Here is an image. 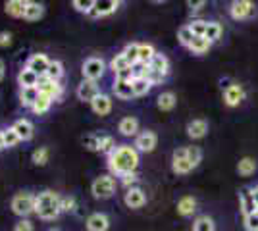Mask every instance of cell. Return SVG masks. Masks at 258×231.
<instances>
[{
	"label": "cell",
	"instance_id": "4dcf8cb0",
	"mask_svg": "<svg viewBox=\"0 0 258 231\" xmlns=\"http://www.w3.org/2000/svg\"><path fill=\"white\" fill-rule=\"evenodd\" d=\"M52 102L54 100L50 99V97H46V95H39V99H37V102L33 104V108L31 110L37 114V116H43V114H46V112L50 110V106H52Z\"/></svg>",
	"mask_w": 258,
	"mask_h": 231
},
{
	"label": "cell",
	"instance_id": "d4e9b609",
	"mask_svg": "<svg viewBox=\"0 0 258 231\" xmlns=\"http://www.w3.org/2000/svg\"><path fill=\"white\" fill-rule=\"evenodd\" d=\"M149 66L156 71V73H160V75H168V71H170V62H168V58L162 54V52H156V56L152 58V62Z\"/></svg>",
	"mask_w": 258,
	"mask_h": 231
},
{
	"label": "cell",
	"instance_id": "6da1fadb",
	"mask_svg": "<svg viewBox=\"0 0 258 231\" xmlns=\"http://www.w3.org/2000/svg\"><path fill=\"white\" fill-rule=\"evenodd\" d=\"M139 166V150L129 144H119L108 154V170L114 176H125L135 172Z\"/></svg>",
	"mask_w": 258,
	"mask_h": 231
},
{
	"label": "cell",
	"instance_id": "836d02e7",
	"mask_svg": "<svg viewBox=\"0 0 258 231\" xmlns=\"http://www.w3.org/2000/svg\"><path fill=\"white\" fill-rule=\"evenodd\" d=\"M121 54L125 56V60L129 62V66L139 64V44H137V43L127 44V46L123 48V52H121Z\"/></svg>",
	"mask_w": 258,
	"mask_h": 231
},
{
	"label": "cell",
	"instance_id": "9a60e30c",
	"mask_svg": "<svg viewBox=\"0 0 258 231\" xmlns=\"http://www.w3.org/2000/svg\"><path fill=\"white\" fill-rule=\"evenodd\" d=\"M239 202H241V212L243 216L247 218L250 214H254L258 210L256 202H254V197H252V189H243L239 193Z\"/></svg>",
	"mask_w": 258,
	"mask_h": 231
},
{
	"label": "cell",
	"instance_id": "f6af8a7d",
	"mask_svg": "<svg viewBox=\"0 0 258 231\" xmlns=\"http://www.w3.org/2000/svg\"><path fill=\"white\" fill-rule=\"evenodd\" d=\"M189 27H191V31L195 33V37H205L208 22H205V20H193V22L189 23Z\"/></svg>",
	"mask_w": 258,
	"mask_h": 231
},
{
	"label": "cell",
	"instance_id": "816d5d0a",
	"mask_svg": "<svg viewBox=\"0 0 258 231\" xmlns=\"http://www.w3.org/2000/svg\"><path fill=\"white\" fill-rule=\"evenodd\" d=\"M10 44H12V33L2 31L0 33V46H10Z\"/></svg>",
	"mask_w": 258,
	"mask_h": 231
},
{
	"label": "cell",
	"instance_id": "b9f144b4",
	"mask_svg": "<svg viewBox=\"0 0 258 231\" xmlns=\"http://www.w3.org/2000/svg\"><path fill=\"white\" fill-rule=\"evenodd\" d=\"M95 2H97V0H74L72 6H74L77 12L89 14V16H91V12H93V8H95Z\"/></svg>",
	"mask_w": 258,
	"mask_h": 231
},
{
	"label": "cell",
	"instance_id": "5b68a950",
	"mask_svg": "<svg viewBox=\"0 0 258 231\" xmlns=\"http://www.w3.org/2000/svg\"><path fill=\"white\" fill-rule=\"evenodd\" d=\"M104 69H106L104 60H102V58H97V56L87 58L85 62H83V67H81L83 77L89 79V81H98L100 77L104 75Z\"/></svg>",
	"mask_w": 258,
	"mask_h": 231
},
{
	"label": "cell",
	"instance_id": "4fadbf2b",
	"mask_svg": "<svg viewBox=\"0 0 258 231\" xmlns=\"http://www.w3.org/2000/svg\"><path fill=\"white\" fill-rule=\"evenodd\" d=\"M85 225H87V231H108L110 229V220H108L106 214L95 212V214H91L87 218Z\"/></svg>",
	"mask_w": 258,
	"mask_h": 231
},
{
	"label": "cell",
	"instance_id": "ba28073f",
	"mask_svg": "<svg viewBox=\"0 0 258 231\" xmlns=\"http://www.w3.org/2000/svg\"><path fill=\"white\" fill-rule=\"evenodd\" d=\"M37 87H39V91H41L43 95L50 97L52 100H58L60 97H62V93H64V89H62V85H60L58 81H50V79H48L46 75L39 77V83H37Z\"/></svg>",
	"mask_w": 258,
	"mask_h": 231
},
{
	"label": "cell",
	"instance_id": "9c48e42d",
	"mask_svg": "<svg viewBox=\"0 0 258 231\" xmlns=\"http://www.w3.org/2000/svg\"><path fill=\"white\" fill-rule=\"evenodd\" d=\"M156 144H158V137H156V133L154 131H143L135 137V144H133V146H135L139 152H152V150L156 148Z\"/></svg>",
	"mask_w": 258,
	"mask_h": 231
},
{
	"label": "cell",
	"instance_id": "d6986e66",
	"mask_svg": "<svg viewBox=\"0 0 258 231\" xmlns=\"http://www.w3.org/2000/svg\"><path fill=\"white\" fill-rule=\"evenodd\" d=\"M12 127H14V131L18 133L20 141H31L33 139V131H35V129H33V123L29 120H23L22 118V120L16 121Z\"/></svg>",
	"mask_w": 258,
	"mask_h": 231
},
{
	"label": "cell",
	"instance_id": "1f68e13d",
	"mask_svg": "<svg viewBox=\"0 0 258 231\" xmlns=\"http://www.w3.org/2000/svg\"><path fill=\"white\" fill-rule=\"evenodd\" d=\"M195 210H197V200L193 197H181L177 202V212L181 216H191Z\"/></svg>",
	"mask_w": 258,
	"mask_h": 231
},
{
	"label": "cell",
	"instance_id": "7a4b0ae2",
	"mask_svg": "<svg viewBox=\"0 0 258 231\" xmlns=\"http://www.w3.org/2000/svg\"><path fill=\"white\" fill-rule=\"evenodd\" d=\"M60 195L54 191H43L37 195V204H35V214L41 220H56L62 208H60Z\"/></svg>",
	"mask_w": 258,
	"mask_h": 231
},
{
	"label": "cell",
	"instance_id": "db71d44e",
	"mask_svg": "<svg viewBox=\"0 0 258 231\" xmlns=\"http://www.w3.org/2000/svg\"><path fill=\"white\" fill-rule=\"evenodd\" d=\"M4 75H6V64H4V60L0 58V81L4 79Z\"/></svg>",
	"mask_w": 258,
	"mask_h": 231
},
{
	"label": "cell",
	"instance_id": "f546056e",
	"mask_svg": "<svg viewBox=\"0 0 258 231\" xmlns=\"http://www.w3.org/2000/svg\"><path fill=\"white\" fill-rule=\"evenodd\" d=\"M254 170H256V160H254V158H250V156L241 158V160H239V164H237V172L245 177L252 176V174H254Z\"/></svg>",
	"mask_w": 258,
	"mask_h": 231
},
{
	"label": "cell",
	"instance_id": "4316f807",
	"mask_svg": "<svg viewBox=\"0 0 258 231\" xmlns=\"http://www.w3.org/2000/svg\"><path fill=\"white\" fill-rule=\"evenodd\" d=\"M4 10L12 18H23V14H25V0H8Z\"/></svg>",
	"mask_w": 258,
	"mask_h": 231
},
{
	"label": "cell",
	"instance_id": "8fae6325",
	"mask_svg": "<svg viewBox=\"0 0 258 231\" xmlns=\"http://www.w3.org/2000/svg\"><path fill=\"white\" fill-rule=\"evenodd\" d=\"M123 202L127 204V208H143L145 206V202H147V197H145V193H143V189L139 187H129L127 193H125V197H123Z\"/></svg>",
	"mask_w": 258,
	"mask_h": 231
},
{
	"label": "cell",
	"instance_id": "484cf974",
	"mask_svg": "<svg viewBox=\"0 0 258 231\" xmlns=\"http://www.w3.org/2000/svg\"><path fill=\"white\" fill-rule=\"evenodd\" d=\"M131 87H133V95H135V97H145V95H149V91L152 89V85H151V81L145 79V77H135V79L131 81Z\"/></svg>",
	"mask_w": 258,
	"mask_h": 231
},
{
	"label": "cell",
	"instance_id": "8d00e7d4",
	"mask_svg": "<svg viewBox=\"0 0 258 231\" xmlns=\"http://www.w3.org/2000/svg\"><path fill=\"white\" fill-rule=\"evenodd\" d=\"M127 67H131V66H129V62L125 60V56L121 54V52L114 56L112 62H110V69H112L114 73H119V71H123V69H127Z\"/></svg>",
	"mask_w": 258,
	"mask_h": 231
},
{
	"label": "cell",
	"instance_id": "277c9868",
	"mask_svg": "<svg viewBox=\"0 0 258 231\" xmlns=\"http://www.w3.org/2000/svg\"><path fill=\"white\" fill-rule=\"evenodd\" d=\"M91 193L95 198H110L116 193V179L112 176H100L93 181Z\"/></svg>",
	"mask_w": 258,
	"mask_h": 231
},
{
	"label": "cell",
	"instance_id": "f1b7e54d",
	"mask_svg": "<svg viewBox=\"0 0 258 231\" xmlns=\"http://www.w3.org/2000/svg\"><path fill=\"white\" fill-rule=\"evenodd\" d=\"M210 46H212V43H210L208 39H205V37H195L193 43L189 44V50H191L193 54L201 56V54H205V52H208Z\"/></svg>",
	"mask_w": 258,
	"mask_h": 231
},
{
	"label": "cell",
	"instance_id": "6f0895ef",
	"mask_svg": "<svg viewBox=\"0 0 258 231\" xmlns=\"http://www.w3.org/2000/svg\"><path fill=\"white\" fill-rule=\"evenodd\" d=\"M46 231H60L58 227H50V229H46Z\"/></svg>",
	"mask_w": 258,
	"mask_h": 231
},
{
	"label": "cell",
	"instance_id": "60d3db41",
	"mask_svg": "<svg viewBox=\"0 0 258 231\" xmlns=\"http://www.w3.org/2000/svg\"><path fill=\"white\" fill-rule=\"evenodd\" d=\"M83 144H85L87 150L98 152V148H100V135H97V133L87 135V137H83Z\"/></svg>",
	"mask_w": 258,
	"mask_h": 231
},
{
	"label": "cell",
	"instance_id": "ac0fdd59",
	"mask_svg": "<svg viewBox=\"0 0 258 231\" xmlns=\"http://www.w3.org/2000/svg\"><path fill=\"white\" fill-rule=\"evenodd\" d=\"M44 14V6L39 4V2H33V0H27L25 2V14H23V20L27 22H37L41 20Z\"/></svg>",
	"mask_w": 258,
	"mask_h": 231
},
{
	"label": "cell",
	"instance_id": "d6a6232c",
	"mask_svg": "<svg viewBox=\"0 0 258 231\" xmlns=\"http://www.w3.org/2000/svg\"><path fill=\"white\" fill-rule=\"evenodd\" d=\"M154 56H156V50H154V46H152V44H149V43L139 44V62L141 64L149 66Z\"/></svg>",
	"mask_w": 258,
	"mask_h": 231
},
{
	"label": "cell",
	"instance_id": "7bdbcfd3",
	"mask_svg": "<svg viewBox=\"0 0 258 231\" xmlns=\"http://www.w3.org/2000/svg\"><path fill=\"white\" fill-rule=\"evenodd\" d=\"M187 160L193 164V168H197L203 160V150L199 146H187Z\"/></svg>",
	"mask_w": 258,
	"mask_h": 231
},
{
	"label": "cell",
	"instance_id": "ab89813d",
	"mask_svg": "<svg viewBox=\"0 0 258 231\" xmlns=\"http://www.w3.org/2000/svg\"><path fill=\"white\" fill-rule=\"evenodd\" d=\"M48 156H50L48 148H46V146H39V148L33 152V164H35V166H44L46 162H48Z\"/></svg>",
	"mask_w": 258,
	"mask_h": 231
},
{
	"label": "cell",
	"instance_id": "f35d334b",
	"mask_svg": "<svg viewBox=\"0 0 258 231\" xmlns=\"http://www.w3.org/2000/svg\"><path fill=\"white\" fill-rule=\"evenodd\" d=\"M177 39H179V43H181L183 46L189 48V44L193 43V39H195V33L191 31L189 25H183V27H179V31H177Z\"/></svg>",
	"mask_w": 258,
	"mask_h": 231
},
{
	"label": "cell",
	"instance_id": "681fc988",
	"mask_svg": "<svg viewBox=\"0 0 258 231\" xmlns=\"http://www.w3.org/2000/svg\"><path fill=\"white\" fill-rule=\"evenodd\" d=\"M14 231H35V225L27 218H22V220L14 225Z\"/></svg>",
	"mask_w": 258,
	"mask_h": 231
},
{
	"label": "cell",
	"instance_id": "7c38bea8",
	"mask_svg": "<svg viewBox=\"0 0 258 231\" xmlns=\"http://www.w3.org/2000/svg\"><path fill=\"white\" fill-rule=\"evenodd\" d=\"M118 0H97L95 2V8L91 12V16L93 18H104V16H110V14H114V12L119 8Z\"/></svg>",
	"mask_w": 258,
	"mask_h": 231
},
{
	"label": "cell",
	"instance_id": "e0dca14e",
	"mask_svg": "<svg viewBox=\"0 0 258 231\" xmlns=\"http://www.w3.org/2000/svg\"><path fill=\"white\" fill-rule=\"evenodd\" d=\"M91 108L93 112L97 114V116H108L110 112H112V99L108 97V95H98L97 99L91 102Z\"/></svg>",
	"mask_w": 258,
	"mask_h": 231
},
{
	"label": "cell",
	"instance_id": "9f6ffc18",
	"mask_svg": "<svg viewBox=\"0 0 258 231\" xmlns=\"http://www.w3.org/2000/svg\"><path fill=\"white\" fill-rule=\"evenodd\" d=\"M2 148H6V144H4V133L0 131V150H2Z\"/></svg>",
	"mask_w": 258,
	"mask_h": 231
},
{
	"label": "cell",
	"instance_id": "7dc6e473",
	"mask_svg": "<svg viewBox=\"0 0 258 231\" xmlns=\"http://www.w3.org/2000/svg\"><path fill=\"white\" fill-rule=\"evenodd\" d=\"M60 208H62V212H72V210H76V197H72V195L62 197L60 198Z\"/></svg>",
	"mask_w": 258,
	"mask_h": 231
},
{
	"label": "cell",
	"instance_id": "11a10c76",
	"mask_svg": "<svg viewBox=\"0 0 258 231\" xmlns=\"http://www.w3.org/2000/svg\"><path fill=\"white\" fill-rule=\"evenodd\" d=\"M252 197H254V202H256V206H258V185L252 189Z\"/></svg>",
	"mask_w": 258,
	"mask_h": 231
},
{
	"label": "cell",
	"instance_id": "74e56055",
	"mask_svg": "<svg viewBox=\"0 0 258 231\" xmlns=\"http://www.w3.org/2000/svg\"><path fill=\"white\" fill-rule=\"evenodd\" d=\"M222 37V25L216 22H208V27H206V33H205V39H208L210 43H214Z\"/></svg>",
	"mask_w": 258,
	"mask_h": 231
},
{
	"label": "cell",
	"instance_id": "f5cc1de1",
	"mask_svg": "<svg viewBox=\"0 0 258 231\" xmlns=\"http://www.w3.org/2000/svg\"><path fill=\"white\" fill-rule=\"evenodd\" d=\"M205 4H206L205 0H201V2H187V6L191 8V12H199Z\"/></svg>",
	"mask_w": 258,
	"mask_h": 231
},
{
	"label": "cell",
	"instance_id": "44dd1931",
	"mask_svg": "<svg viewBox=\"0 0 258 231\" xmlns=\"http://www.w3.org/2000/svg\"><path fill=\"white\" fill-rule=\"evenodd\" d=\"M118 131L121 133L123 137H133V135H137V131H139V120L133 118V116L123 118V120L119 121Z\"/></svg>",
	"mask_w": 258,
	"mask_h": 231
},
{
	"label": "cell",
	"instance_id": "8992f818",
	"mask_svg": "<svg viewBox=\"0 0 258 231\" xmlns=\"http://www.w3.org/2000/svg\"><path fill=\"white\" fill-rule=\"evenodd\" d=\"M254 14H256V6L252 2H248V0H235L229 6V16L233 20H248Z\"/></svg>",
	"mask_w": 258,
	"mask_h": 231
},
{
	"label": "cell",
	"instance_id": "83f0119b",
	"mask_svg": "<svg viewBox=\"0 0 258 231\" xmlns=\"http://www.w3.org/2000/svg\"><path fill=\"white\" fill-rule=\"evenodd\" d=\"M175 102H177V99H175V95H173L172 91L162 93L160 97H158V100H156V104H158V108H160L162 112L173 110V108H175Z\"/></svg>",
	"mask_w": 258,
	"mask_h": 231
},
{
	"label": "cell",
	"instance_id": "e575fe53",
	"mask_svg": "<svg viewBox=\"0 0 258 231\" xmlns=\"http://www.w3.org/2000/svg\"><path fill=\"white\" fill-rule=\"evenodd\" d=\"M62 75H64V66H62V62L50 60V66L46 69V77H48L50 81H60Z\"/></svg>",
	"mask_w": 258,
	"mask_h": 231
},
{
	"label": "cell",
	"instance_id": "30bf717a",
	"mask_svg": "<svg viewBox=\"0 0 258 231\" xmlns=\"http://www.w3.org/2000/svg\"><path fill=\"white\" fill-rule=\"evenodd\" d=\"M172 170L175 174H189L191 170H193V164L187 160V146L185 148H177L175 152H173V158H172Z\"/></svg>",
	"mask_w": 258,
	"mask_h": 231
},
{
	"label": "cell",
	"instance_id": "603a6c76",
	"mask_svg": "<svg viewBox=\"0 0 258 231\" xmlns=\"http://www.w3.org/2000/svg\"><path fill=\"white\" fill-rule=\"evenodd\" d=\"M39 83V75L31 71L29 67H23L22 71L18 73V85L22 89H29V87H37Z\"/></svg>",
	"mask_w": 258,
	"mask_h": 231
},
{
	"label": "cell",
	"instance_id": "3957f363",
	"mask_svg": "<svg viewBox=\"0 0 258 231\" xmlns=\"http://www.w3.org/2000/svg\"><path fill=\"white\" fill-rule=\"evenodd\" d=\"M35 204H37V197L33 193H29V191H22V193L14 195L10 202L12 212L16 216H20V218H27L29 214H33L35 212Z\"/></svg>",
	"mask_w": 258,
	"mask_h": 231
},
{
	"label": "cell",
	"instance_id": "d590c367",
	"mask_svg": "<svg viewBox=\"0 0 258 231\" xmlns=\"http://www.w3.org/2000/svg\"><path fill=\"white\" fill-rule=\"evenodd\" d=\"M193 231H216V225L212 218L208 216H199L197 220L193 221Z\"/></svg>",
	"mask_w": 258,
	"mask_h": 231
},
{
	"label": "cell",
	"instance_id": "ffe728a7",
	"mask_svg": "<svg viewBox=\"0 0 258 231\" xmlns=\"http://www.w3.org/2000/svg\"><path fill=\"white\" fill-rule=\"evenodd\" d=\"M208 133V121L206 120H193L187 125V135L191 139H203Z\"/></svg>",
	"mask_w": 258,
	"mask_h": 231
},
{
	"label": "cell",
	"instance_id": "7402d4cb",
	"mask_svg": "<svg viewBox=\"0 0 258 231\" xmlns=\"http://www.w3.org/2000/svg\"><path fill=\"white\" fill-rule=\"evenodd\" d=\"M112 91H114V95L121 100H127V99H133V97H135V95H133V87H131V81L116 79L114 85H112Z\"/></svg>",
	"mask_w": 258,
	"mask_h": 231
},
{
	"label": "cell",
	"instance_id": "2e32d148",
	"mask_svg": "<svg viewBox=\"0 0 258 231\" xmlns=\"http://www.w3.org/2000/svg\"><path fill=\"white\" fill-rule=\"evenodd\" d=\"M245 99V91L241 85H229V87L224 91V102H226L227 106H239L241 102Z\"/></svg>",
	"mask_w": 258,
	"mask_h": 231
},
{
	"label": "cell",
	"instance_id": "ee69618b",
	"mask_svg": "<svg viewBox=\"0 0 258 231\" xmlns=\"http://www.w3.org/2000/svg\"><path fill=\"white\" fill-rule=\"evenodd\" d=\"M114 148H116L114 137H110V135H100V148H98V152L110 154Z\"/></svg>",
	"mask_w": 258,
	"mask_h": 231
},
{
	"label": "cell",
	"instance_id": "f907efd6",
	"mask_svg": "<svg viewBox=\"0 0 258 231\" xmlns=\"http://www.w3.org/2000/svg\"><path fill=\"white\" fill-rule=\"evenodd\" d=\"M121 183L129 187V185H133V183H137V174L135 172H131V174H125V176H121Z\"/></svg>",
	"mask_w": 258,
	"mask_h": 231
},
{
	"label": "cell",
	"instance_id": "bcb514c9",
	"mask_svg": "<svg viewBox=\"0 0 258 231\" xmlns=\"http://www.w3.org/2000/svg\"><path fill=\"white\" fill-rule=\"evenodd\" d=\"M4 133V144H6V148H12V146H16V144L20 143V137H18V133L14 131V127L10 129H6Z\"/></svg>",
	"mask_w": 258,
	"mask_h": 231
},
{
	"label": "cell",
	"instance_id": "cb8c5ba5",
	"mask_svg": "<svg viewBox=\"0 0 258 231\" xmlns=\"http://www.w3.org/2000/svg\"><path fill=\"white\" fill-rule=\"evenodd\" d=\"M39 95H41L39 87L22 89V91H20V102H22V106H25V108H33V104L37 102Z\"/></svg>",
	"mask_w": 258,
	"mask_h": 231
},
{
	"label": "cell",
	"instance_id": "5bb4252c",
	"mask_svg": "<svg viewBox=\"0 0 258 231\" xmlns=\"http://www.w3.org/2000/svg\"><path fill=\"white\" fill-rule=\"evenodd\" d=\"M50 66V60H48V56L46 54H33L29 60H27V66L31 71H35L37 75H46V69Z\"/></svg>",
	"mask_w": 258,
	"mask_h": 231
},
{
	"label": "cell",
	"instance_id": "52a82bcc",
	"mask_svg": "<svg viewBox=\"0 0 258 231\" xmlns=\"http://www.w3.org/2000/svg\"><path fill=\"white\" fill-rule=\"evenodd\" d=\"M100 95V87H98L97 81H89V79H83L77 87V99L83 100V102H93Z\"/></svg>",
	"mask_w": 258,
	"mask_h": 231
},
{
	"label": "cell",
	"instance_id": "c3c4849f",
	"mask_svg": "<svg viewBox=\"0 0 258 231\" xmlns=\"http://www.w3.org/2000/svg\"><path fill=\"white\" fill-rule=\"evenodd\" d=\"M245 229L247 231H258V210L254 214H250L245 218Z\"/></svg>",
	"mask_w": 258,
	"mask_h": 231
}]
</instances>
